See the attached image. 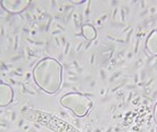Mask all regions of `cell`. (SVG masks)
<instances>
[{
	"instance_id": "6",
	"label": "cell",
	"mask_w": 157,
	"mask_h": 132,
	"mask_svg": "<svg viewBox=\"0 0 157 132\" xmlns=\"http://www.w3.org/2000/svg\"><path fill=\"white\" fill-rule=\"evenodd\" d=\"M81 32H82V35L85 37V39H87L88 41H92V40H94L96 37H97V31L90 24H86V25L82 26Z\"/></svg>"
},
{
	"instance_id": "2",
	"label": "cell",
	"mask_w": 157,
	"mask_h": 132,
	"mask_svg": "<svg viewBox=\"0 0 157 132\" xmlns=\"http://www.w3.org/2000/svg\"><path fill=\"white\" fill-rule=\"evenodd\" d=\"M60 105L76 117H85L92 108V100L80 92H68L60 99Z\"/></svg>"
},
{
	"instance_id": "5",
	"label": "cell",
	"mask_w": 157,
	"mask_h": 132,
	"mask_svg": "<svg viewBox=\"0 0 157 132\" xmlns=\"http://www.w3.org/2000/svg\"><path fill=\"white\" fill-rule=\"evenodd\" d=\"M146 50L152 55H157V30H154L147 37Z\"/></svg>"
},
{
	"instance_id": "3",
	"label": "cell",
	"mask_w": 157,
	"mask_h": 132,
	"mask_svg": "<svg viewBox=\"0 0 157 132\" xmlns=\"http://www.w3.org/2000/svg\"><path fill=\"white\" fill-rule=\"evenodd\" d=\"M30 3H31L30 1H25V0H5V1H1L0 5L8 12L20 13L25 10L30 6Z\"/></svg>"
},
{
	"instance_id": "7",
	"label": "cell",
	"mask_w": 157,
	"mask_h": 132,
	"mask_svg": "<svg viewBox=\"0 0 157 132\" xmlns=\"http://www.w3.org/2000/svg\"><path fill=\"white\" fill-rule=\"evenodd\" d=\"M154 120H155V123L157 124V103L155 105V108H154Z\"/></svg>"
},
{
	"instance_id": "1",
	"label": "cell",
	"mask_w": 157,
	"mask_h": 132,
	"mask_svg": "<svg viewBox=\"0 0 157 132\" xmlns=\"http://www.w3.org/2000/svg\"><path fill=\"white\" fill-rule=\"evenodd\" d=\"M33 78L43 91L56 94L63 83V67L55 58L45 57L35 65Z\"/></svg>"
},
{
	"instance_id": "4",
	"label": "cell",
	"mask_w": 157,
	"mask_h": 132,
	"mask_svg": "<svg viewBox=\"0 0 157 132\" xmlns=\"http://www.w3.org/2000/svg\"><path fill=\"white\" fill-rule=\"evenodd\" d=\"M13 100L12 88L6 83H0V107H7Z\"/></svg>"
}]
</instances>
